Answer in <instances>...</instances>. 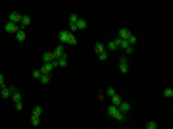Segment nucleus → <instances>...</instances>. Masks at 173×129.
I'll list each match as a JSON object with an SVG mask.
<instances>
[{"label": "nucleus", "instance_id": "25", "mask_svg": "<svg viewBox=\"0 0 173 129\" xmlns=\"http://www.w3.org/2000/svg\"><path fill=\"white\" fill-rule=\"evenodd\" d=\"M104 95H106V96H110V98H112V96L115 95V91H114L112 87H108V89H106V91H104Z\"/></svg>", "mask_w": 173, "mask_h": 129}, {"label": "nucleus", "instance_id": "19", "mask_svg": "<svg viewBox=\"0 0 173 129\" xmlns=\"http://www.w3.org/2000/svg\"><path fill=\"white\" fill-rule=\"evenodd\" d=\"M43 62L46 64V62H54V56H52V52H44L43 54Z\"/></svg>", "mask_w": 173, "mask_h": 129}, {"label": "nucleus", "instance_id": "9", "mask_svg": "<svg viewBox=\"0 0 173 129\" xmlns=\"http://www.w3.org/2000/svg\"><path fill=\"white\" fill-rule=\"evenodd\" d=\"M54 67H65L67 66V56H62V58H58V60H54Z\"/></svg>", "mask_w": 173, "mask_h": 129}, {"label": "nucleus", "instance_id": "21", "mask_svg": "<svg viewBox=\"0 0 173 129\" xmlns=\"http://www.w3.org/2000/svg\"><path fill=\"white\" fill-rule=\"evenodd\" d=\"M86 25H89V23H86L85 19H79V21H77V29H86Z\"/></svg>", "mask_w": 173, "mask_h": 129}, {"label": "nucleus", "instance_id": "2", "mask_svg": "<svg viewBox=\"0 0 173 129\" xmlns=\"http://www.w3.org/2000/svg\"><path fill=\"white\" fill-rule=\"evenodd\" d=\"M108 114L112 116L114 119H117V122H123V119H125V114H121V112H119V108L114 106V104H110V106H108Z\"/></svg>", "mask_w": 173, "mask_h": 129}, {"label": "nucleus", "instance_id": "22", "mask_svg": "<svg viewBox=\"0 0 173 129\" xmlns=\"http://www.w3.org/2000/svg\"><path fill=\"white\" fill-rule=\"evenodd\" d=\"M40 114H43V108H40V106H35V108H33V114L31 116H39V118H40Z\"/></svg>", "mask_w": 173, "mask_h": 129}, {"label": "nucleus", "instance_id": "1", "mask_svg": "<svg viewBox=\"0 0 173 129\" xmlns=\"http://www.w3.org/2000/svg\"><path fill=\"white\" fill-rule=\"evenodd\" d=\"M58 39H60L62 44H71V46H75V44H77V37L73 33H69V31H60Z\"/></svg>", "mask_w": 173, "mask_h": 129}, {"label": "nucleus", "instance_id": "30", "mask_svg": "<svg viewBox=\"0 0 173 129\" xmlns=\"http://www.w3.org/2000/svg\"><path fill=\"white\" fill-rule=\"evenodd\" d=\"M0 91H2V89H0Z\"/></svg>", "mask_w": 173, "mask_h": 129}, {"label": "nucleus", "instance_id": "13", "mask_svg": "<svg viewBox=\"0 0 173 129\" xmlns=\"http://www.w3.org/2000/svg\"><path fill=\"white\" fill-rule=\"evenodd\" d=\"M10 21L19 25V21H21V14H19V12H12V14H10Z\"/></svg>", "mask_w": 173, "mask_h": 129}, {"label": "nucleus", "instance_id": "18", "mask_svg": "<svg viewBox=\"0 0 173 129\" xmlns=\"http://www.w3.org/2000/svg\"><path fill=\"white\" fill-rule=\"evenodd\" d=\"M121 102H123V98H121V96L117 95V92H115V95L112 96V104H114V106H119V104H121Z\"/></svg>", "mask_w": 173, "mask_h": 129}, {"label": "nucleus", "instance_id": "6", "mask_svg": "<svg viewBox=\"0 0 173 129\" xmlns=\"http://www.w3.org/2000/svg\"><path fill=\"white\" fill-rule=\"evenodd\" d=\"M14 91H15V87H2L0 96H2V98H12V92Z\"/></svg>", "mask_w": 173, "mask_h": 129}, {"label": "nucleus", "instance_id": "14", "mask_svg": "<svg viewBox=\"0 0 173 129\" xmlns=\"http://www.w3.org/2000/svg\"><path fill=\"white\" fill-rule=\"evenodd\" d=\"M117 108H119V112H121V114H127V112H129V110H131V104H129V102H127V100H123V102H121V104H119V106H117Z\"/></svg>", "mask_w": 173, "mask_h": 129}, {"label": "nucleus", "instance_id": "24", "mask_svg": "<svg viewBox=\"0 0 173 129\" xmlns=\"http://www.w3.org/2000/svg\"><path fill=\"white\" fill-rule=\"evenodd\" d=\"M127 43H129V44H131V46H135V44H137V37H135V35H133V33H131V37H129V39H127Z\"/></svg>", "mask_w": 173, "mask_h": 129}, {"label": "nucleus", "instance_id": "26", "mask_svg": "<svg viewBox=\"0 0 173 129\" xmlns=\"http://www.w3.org/2000/svg\"><path fill=\"white\" fill-rule=\"evenodd\" d=\"M146 129H158V125H156V122H154V119H150V122L146 123Z\"/></svg>", "mask_w": 173, "mask_h": 129}, {"label": "nucleus", "instance_id": "17", "mask_svg": "<svg viewBox=\"0 0 173 129\" xmlns=\"http://www.w3.org/2000/svg\"><path fill=\"white\" fill-rule=\"evenodd\" d=\"M12 100H14L15 104H19V102H21V92H19L18 89H15V91L12 92Z\"/></svg>", "mask_w": 173, "mask_h": 129}, {"label": "nucleus", "instance_id": "16", "mask_svg": "<svg viewBox=\"0 0 173 129\" xmlns=\"http://www.w3.org/2000/svg\"><path fill=\"white\" fill-rule=\"evenodd\" d=\"M25 39H27V35H25V31H23V29H19L18 33H15V41H18V43H23Z\"/></svg>", "mask_w": 173, "mask_h": 129}, {"label": "nucleus", "instance_id": "4", "mask_svg": "<svg viewBox=\"0 0 173 129\" xmlns=\"http://www.w3.org/2000/svg\"><path fill=\"white\" fill-rule=\"evenodd\" d=\"M77 21H79L77 14H71V15H69V33L75 35V31H77Z\"/></svg>", "mask_w": 173, "mask_h": 129}, {"label": "nucleus", "instance_id": "12", "mask_svg": "<svg viewBox=\"0 0 173 129\" xmlns=\"http://www.w3.org/2000/svg\"><path fill=\"white\" fill-rule=\"evenodd\" d=\"M117 48H119V39L115 37L114 41H110V43H108V46H106V50H117Z\"/></svg>", "mask_w": 173, "mask_h": 129}, {"label": "nucleus", "instance_id": "8", "mask_svg": "<svg viewBox=\"0 0 173 129\" xmlns=\"http://www.w3.org/2000/svg\"><path fill=\"white\" fill-rule=\"evenodd\" d=\"M4 29H6V33H18V31H19V25H18V23H12V21H8Z\"/></svg>", "mask_w": 173, "mask_h": 129}, {"label": "nucleus", "instance_id": "29", "mask_svg": "<svg viewBox=\"0 0 173 129\" xmlns=\"http://www.w3.org/2000/svg\"><path fill=\"white\" fill-rule=\"evenodd\" d=\"M2 87H6V83H4V75L0 73V89H2Z\"/></svg>", "mask_w": 173, "mask_h": 129}, {"label": "nucleus", "instance_id": "28", "mask_svg": "<svg viewBox=\"0 0 173 129\" xmlns=\"http://www.w3.org/2000/svg\"><path fill=\"white\" fill-rule=\"evenodd\" d=\"M40 75H43V73H40V70H35V71H33V77H35V79H40Z\"/></svg>", "mask_w": 173, "mask_h": 129}, {"label": "nucleus", "instance_id": "15", "mask_svg": "<svg viewBox=\"0 0 173 129\" xmlns=\"http://www.w3.org/2000/svg\"><path fill=\"white\" fill-rule=\"evenodd\" d=\"M29 23H31V18H29V15H21V21H19V29H25Z\"/></svg>", "mask_w": 173, "mask_h": 129}, {"label": "nucleus", "instance_id": "5", "mask_svg": "<svg viewBox=\"0 0 173 129\" xmlns=\"http://www.w3.org/2000/svg\"><path fill=\"white\" fill-rule=\"evenodd\" d=\"M52 56H54V60L62 58V56H65V50H64V44H58V46L52 50Z\"/></svg>", "mask_w": 173, "mask_h": 129}, {"label": "nucleus", "instance_id": "20", "mask_svg": "<svg viewBox=\"0 0 173 129\" xmlns=\"http://www.w3.org/2000/svg\"><path fill=\"white\" fill-rule=\"evenodd\" d=\"M31 125L33 127H39L40 125V118H39V116H31Z\"/></svg>", "mask_w": 173, "mask_h": 129}, {"label": "nucleus", "instance_id": "23", "mask_svg": "<svg viewBox=\"0 0 173 129\" xmlns=\"http://www.w3.org/2000/svg\"><path fill=\"white\" fill-rule=\"evenodd\" d=\"M43 85H46V83H50V75H40V79H39Z\"/></svg>", "mask_w": 173, "mask_h": 129}, {"label": "nucleus", "instance_id": "11", "mask_svg": "<svg viewBox=\"0 0 173 129\" xmlns=\"http://www.w3.org/2000/svg\"><path fill=\"white\" fill-rule=\"evenodd\" d=\"M119 71H121V73H127V71H129V64H127V58H121V60H119Z\"/></svg>", "mask_w": 173, "mask_h": 129}, {"label": "nucleus", "instance_id": "27", "mask_svg": "<svg viewBox=\"0 0 173 129\" xmlns=\"http://www.w3.org/2000/svg\"><path fill=\"white\" fill-rule=\"evenodd\" d=\"M163 96H166V98H171V96H173V89H166V91H163Z\"/></svg>", "mask_w": 173, "mask_h": 129}, {"label": "nucleus", "instance_id": "7", "mask_svg": "<svg viewBox=\"0 0 173 129\" xmlns=\"http://www.w3.org/2000/svg\"><path fill=\"white\" fill-rule=\"evenodd\" d=\"M52 70H54V64L46 62V64H43V67H40V73H43V75H50Z\"/></svg>", "mask_w": 173, "mask_h": 129}, {"label": "nucleus", "instance_id": "10", "mask_svg": "<svg viewBox=\"0 0 173 129\" xmlns=\"http://www.w3.org/2000/svg\"><path fill=\"white\" fill-rule=\"evenodd\" d=\"M117 35H119L117 39H123V41H127V39L131 37V31L127 29V27H121V29H119V33H117Z\"/></svg>", "mask_w": 173, "mask_h": 129}, {"label": "nucleus", "instance_id": "3", "mask_svg": "<svg viewBox=\"0 0 173 129\" xmlns=\"http://www.w3.org/2000/svg\"><path fill=\"white\" fill-rule=\"evenodd\" d=\"M94 52L98 54V58L104 62V60H108V50H106V44H102V43H96L94 44Z\"/></svg>", "mask_w": 173, "mask_h": 129}]
</instances>
